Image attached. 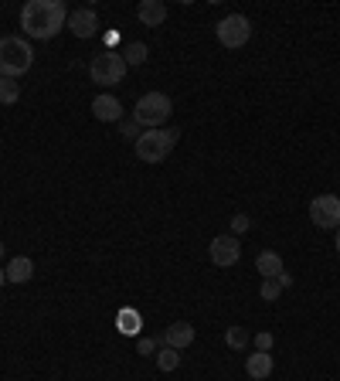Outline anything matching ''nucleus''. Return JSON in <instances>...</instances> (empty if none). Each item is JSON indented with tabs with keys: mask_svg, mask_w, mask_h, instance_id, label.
I'll return each instance as SVG.
<instances>
[{
	"mask_svg": "<svg viewBox=\"0 0 340 381\" xmlns=\"http://www.w3.org/2000/svg\"><path fill=\"white\" fill-rule=\"evenodd\" d=\"M68 24V11L62 0H28L21 7V28L34 41H51Z\"/></svg>",
	"mask_w": 340,
	"mask_h": 381,
	"instance_id": "f257e3e1",
	"label": "nucleus"
},
{
	"mask_svg": "<svg viewBox=\"0 0 340 381\" xmlns=\"http://www.w3.org/2000/svg\"><path fill=\"white\" fill-rule=\"evenodd\" d=\"M34 65V48L28 45V38L7 34L0 38V78H21L24 72H31Z\"/></svg>",
	"mask_w": 340,
	"mask_h": 381,
	"instance_id": "f03ea898",
	"label": "nucleus"
},
{
	"mask_svg": "<svg viewBox=\"0 0 340 381\" xmlns=\"http://www.w3.org/2000/svg\"><path fill=\"white\" fill-rule=\"evenodd\" d=\"M177 140H181V130H174V126L170 130H143V137L133 143L139 164H164L170 150L177 147Z\"/></svg>",
	"mask_w": 340,
	"mask_h": 381,
	"instance_id": "7ed1b4c3",
	"label": "nucleus"
},
{
	"mask_svg": "<svg viewBox=\"0 0 340 381\" xmlns=\"http://www.w3.org/2000/svg\"><path fill=\"white\" fill-rule=\"evenodd\" d=\"M170 113H174V103H170L167 92H143L137 99L133 120H137L143 130H164V122L170 120Z\"/></svg>",
	"mask_w": 340,
	"mask_h": 381,
	"instance_id": "20e7f679",
	"label": "nucleus"
},
{
	"mask_svg": "<svg viewBox=\"0 0 340 381\" xmlns=\"http://www.w3.org/2000/svg\"><path fill=\"white\" fill-rule=\"evenodd\" d=\"M126 65L123 55L119 51H112V48H106V51H99L92 61H89V78H92L95 85H116V82H123L126 78Z\"/></svg>",
	"mask_w": 340,
	"mask_h": 381,
	"instance_id": "39448f33",
	"label": "nucleus"
},
{
	"mask_svg": "<svg viewBox=\"0 0 340 381\" xmlns=\"http://www.w3.org/2000/svg\"><path fill=\"white\" fill-rule=\"evenodd\" d=\"M215 34L225 48H242V45H248V38H252V21H248L245 14H228L218 21Z\"/></svg>",
	"mask_w": 340,
	"mask_h": 381,
	"instance_id": "423d86ee",
	"label": "nucleus"
},
{
	"mask_svg": "<svg viewBox=\"0 0 340 381\" xmlns=\"http://www.w3.org/2000/svg\"><path fill=\"white\" fill-rule=\"evenodd\" d=\"M309 221H313L317 229H326V231L340 229V198L337 194H317V198L309 201Z\"/></svg>",
	"mask_w": 340,
	"mask_h": 381,
	"instance_id": "0eeeda50",
	"label": "nucleus"
},
{
	"mask_svg": "<svg viewBox=\"0 0 340 381\" xmlns=\"http://www.w3.org/2000/svg\"><path fill=\"white\" fill-rule=\"evenodd\" d=\"M208 256H211V262L218 269H228V266H235L242 259V242L235 235H215L211 245H208Z\"/></svg>",
	"mask_w": 340,
	"mask_h": 381,
	"instance_id": "6e6552de",
	"label": "nucleus"
},
{
	"mask_svg": "<svg viewBox=\"0 0 340 381\" xmlns=\"http://www.w3.org/2000/svg\"><path fill=\"white\" fill-rule=\"evenodd\" d=\"M65 28L72 31L75 38H92L95 31H99V17H95L92 7H78V11L68 14V24H65Z\"/></svg>",
	"mask_w": 340,
	"mask_h": 381,
	"instance_id": "1a4fd4ad",
	"label": "nucleus"
},
{
	"mask_svg": "<svg viewBox=\"0 0 340 381\" xmlns=\"http://www.w3.org/2000/svg\"><path fill=\"white\" fill-rule=\"evenodd\" d=\"M160 344H164V348H174V351H184V348L194 344V327L187 320L170 323L167 330H164V337H160Z\"/></svg>",
	"mask_w": 340,
	"mask_h": 381,
	"instance_id": "9d476101",
	"label": "nucleus"
},
{
	"mask_svg": "<svg viewBox=\"0 0 340 381\" xmlns=\"http://www.w3.org/2000/svg\"><path fill=\"white\" fill-rule=\"evenodd\" d=\"M92 116L99 122H119L123 120V103H119L116 95L102 92V95H95L92 99Z\"/></svg>",
	"mask_w": 340,
	"mask_h": 381,
	"instance_id": "9b49d317",
	"label": "nucleus"
},
{
	"mask_svg": "<svg viewBox=\"0 0 340 381\" xmlns=\"http://www.w3.org/2000/svg\"><path fill=\"white\" fill-rule=\"evenodd\" d=\"M137 17L143 21V28H160L167 21V4L164 0H139Z\"/></svg>",
	"mask_w": 340,
	"mask_h": 381,
	"instance_id": "f8f14e48",
	"label": "nucleus"
},
{
	"mask_svg": "<svg viewBox=\"0 0 340 381\" xmlns=\"http://www.w3.org/2000/svg\"><path fill=\"white\" fill-rule=\"evenodd\" d=\"M245 375L252 381H265L272 375V354L269 351H255L245 357Z\"/></svg>",
	"mask_w": 340,
	"mask_h": 381,
	"instance_id": "ddd939ff",
	"label": "nucleus"
},
{
	"mask_svg": "<svg viewBox=\"0 0 340 381\" xmlns=\"http://www.w3.org/2000/svg\"><path fill=\"white\" fill-rule=\"evenodd\" d=\"M4 273H7V283H17V286H21V283H31L34 262L28 259V256H14V259L7 262V269H4Z\"/></svg>",
	"mask_w": 340,
	"mask_h": 381,
	"instance_id": "4468645a",
	"label": "nucleus"
},
{
	"mask_svg": "<svg viewBox=\"0 0 340 381\" xmlns=\"http://www.w3.org/2000/svg\"><path fill=\"white\" fill-rule=\"evenodd\" d=\"M255 273L262 276V279H276V276L282 273V256L272 252V249L259 252V259H255Z\"/></svg>",
	"mask_w": 340,
	"mask_h": 381,
	"instance_id": "2eb2a0df",
	"label": "nucleus"
},
{
	"mask_svg": "<svg viewBox=\"0 0 340 381\" xmlns=\"http://www.w3.org/2000/svg\"><path fill=\"white\" fill-rule=\"evenodd\" d=\"M116 327H119V334L133 337V334H139V327H143V317H139L137 310H129V306H123V310L116 313Z\"/></svg>",
	"mask_w": 340,
	"mask_h": 381,
	"instance_id": "dca6fc26",
	"label": "nucleus"
},
{
	"mask_svg": "<svg viewBox=\"0 0 340 381\" xmlns=\"http://www.w3.org/2000/svg\"><path fill=\"white\" fill-rule=\"evenodd\" d=\"M21 99V85L14 78H0V106H14Z\"/></svg>",
	"mask_w": 340,
	"mask_h": 381,
	"instance_id": "f3484780",
	"label": "nucleus"
},
{
	"mask_svg": "<svg viewBox=\"0 0 340 381\" xmlns=\"http://www.w3.org/2000/svg\"><path fill=\"white\" fill-rule=\"evenodd\" d=\"M147 55H150V51H147V45H143V41H129V45H126V51H123V61H126V65H143V61H147Z\"/></svg>",
	"mask_w": 340,
	"mask_h": 381,
	"instance_id": "a211bd4d",
	"label": "nucleus"
},
{
	"mask_svg": "<svg viewBox=\"0 0 340 381\" xmlns=\"http://www.w3.org/2000/svg\"><path fill=\"white\" fill-rule=\"evenodd\" d=\"M225 344H228L232 351H245V348H248V330H245V327H228Z\"/></svg>",
	"mask_w": 340,
	"mask_h": 381,
	"instance_id": "6ab92c4d",
	"label": "nucleus"
},
{
	"mask_svg": "<svg viewBox=\"0 0 340 381\" xmlns=\"http://www.w3.org/2000/svg\"><path fill=\"white\" fill-rule=\"evenodd\" d=\"M154 357H156V367H160V371H174V367L181 365V354L174 351V348H160Z\"/></svg>",
	"mask_w": 340,
	"mask_h": 381,
	"instance_id": "aec40b11",
	"label": "nucleus"
},
{
	"mask_svg": "<svg viewBox=\"0 0 340 381\" xmlns=\"http://www.w3.org/2000/svg\"><path fill=\"white\" fill-rule=\"evenodd\" d=\"M279 293H282V286H279V279H265V283H262V290H259V296H262V300H269V303H276V300H279Z\"/></svg>",
	"mask_w": 340,
	"mask_h": 381,
	"instance_id": "412c9836",
	"label": "nucleus"
},
{
	"mask_svg": "<svg viewBox=\"0 0 340 381\" xmlns=\"http://www.w3.org/2000/svg\"><path fill=\"white\" fill-rule=\"evenodd\" d=\"M119 133H123V137H126V140H133V143H137V140H139V137H143V126H139V122H137V120H126V122H123V126H119Z\"/></svg>",
	"mask_w": 340,
	"mask_h": 381,
	"instance_id": "4be33fe9",
	"label": "nucleus"
},
{
	"mask_svg": "<svg viewBox=\"0 0 340 381\" xmlns=\"http://www.w3.org/2000/svg\"><path fill=\"white\" fill-rule=\"evenodd\" d=\"M156 337H139V344H137V354H143V357H154L156 354Z\"/></svg>",
	"mask_w": 340,
	"mask_h": 381,
	"instance_id": "5701e85b",
	"label": "nucleus"
},
{
	"mask_svg": "<svg viewBox=\"0 0 340 381\" xmlns=\"http://www.w3.org/2000/svg\"><path fill=\"white\" fill-rule=\"evenodd\" d=\"M248 229H252V218H248V214H242V212H238V214H235V218H232V231H235V239H238L242 231H248Z\"/></svg>",
	"mask_w": 340,
	"mask_h": 381,
	"instance_id": "b1692460",
	"label": "nucleus"
},
{
	"mask_svg": "<svg viewBox=\"0 0 340 381\" xmlns=\"http://www.w3.org/2000/svg\"><path fill=\"white\" fill-rule=\"evenodd\" d=\"M255 351H272V334H269V330L255 334Z\"/></svg>",
	"mask_w": 340,
	"mask_h": 381,
	"instance_id": "393cba45",
	"label": "nucleus"
},
{
	"mask_svg": "<svg viewBox=\"0 0 340 381\" xmlns=\"http://www.w3.org/2000/svg\"><path fill=\"white\" fill-rule=\"evenodd\" d=\"M276 279H279V286H282V290H289V286H293V276L286 273V269H282V273H279Z\"/></svg>",
	"mask_w": 340,
	"mask_h": 381,
	"instance_id": "a878e982",
	"label": "nucleus"
},
{
	"mask_svg": "<svg viewBox=\"0 0 340 381\" xmlns=\"http://www.w3.org/2000/svg\"><path fill=\"white\" fill-rule=\"evenodd\" d=\"M4 283H7V273H4V269H0V286H4Z\"/></svg>",
	"mask_w": 340,
	"mask_h": 381,
	"instance_id": "bb28decb",
	"label": "nucleus"
},
{
	"mask_svg": "<svg viewBox=\"0 0 340 381\" xmlns=\"http://www.w3.org/2000/svg\"><path fill=\"white\" fill-rule=\"evenodd\" d=\"M337 252H340V229H337Z\"/></svg>",
	"mask_w": 340,
	"mask_h": 381,
	"instance_id": "cd10ccee",
	"label": "nucleus"
},
{
	"mask_svg": "<svg viewBox=\"0 0 340 381\" xmlns=\"http://www.w3.org/2000/svg\"><path fill=\"white\" fill-rule=\"evenodd\" d=\"M0 259H4V242H0Z\"/></svg>",
	"mask_w": 340,
	"mask_h": 381,
	"instance_id": "c85d7f7f",
	"label": "nucleus"
}]
</instances>
